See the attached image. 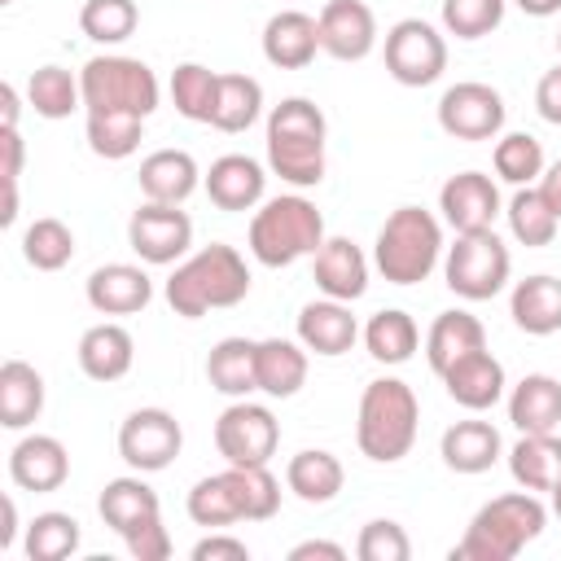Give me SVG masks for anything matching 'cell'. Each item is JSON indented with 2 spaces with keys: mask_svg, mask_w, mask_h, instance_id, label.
Instances as JSON below:
<instances>
[{
  "mask_svg": "<svg viewBox=\"0 0 561 561\" xmlns=\"http://www.w3.org/2000/svg\"><path fill=\"white\" fill-rule=\"evenodd\" d=\"M245 294H250V267L224 241L202 245L197 254L175 263V272L167 276V302L184 320H197L215 307H237Z\"/></svg>",
  "mask_w": 561,
  "mask_h": 561,
  "instance_id": "1",
  "label": "cell"
},
{
  "mask_svg": "<svg viewBox=\"0 0 561 561\" xmlns=\"http://www.w3.org/2000/svg\"><path fill=\"white\" fill-rule=\"evenodd\" d=\"M324 136L329 123L316 101L285 96L267 114V167L294 188H316L324 180Z\"/></svg>",
  "mask_w": 561,
  "mask_h": 561,
  "instance_id": "2",
  "label": "cell"
},
{
  "mask_svg": "<svg viewBox=\"0 0 561 561\" xmlns=\"http://www.w3.org/2000/svg\"><path fill=\"white\" fill-rule=\"evenodd\" d=\"M548 526V508L535 491H508L482 504L465 530V539L451 548V561H513L526 543H535Z\"/></svg>",
  "mask_w": 561,
  "mask_h": 561,
  "instance_id": "3",
  "label": "cell"
},
{
  "mask_svg": "<svg viewBox=\"0 0 561 561\" xmlns=\"http://www.w3.org/2000/svg\"><path fill=\"white\" fill-rule=\"evenodd\" d=\"M421 425V403L408 381L399 377H377L359 394V416H355V443L368 460L394 465L412 451Z\"/></svg>",
  "mask_w": 561,
  "mask_h": 561,
  "instance_id": "4",
  "label": "cell"
},
{
  "mask_svg": "<svg viewBox=\"0 0 561 561\" xmlns=\"http://www.w3.org/2000/svg\"><path fill=\"white\" fill-rule=\"evenodd\" d=\"M324 245V215L302 193H280L259 202L250 219V254L263 267H289Z\"/></svg>",
  "mask_w": 561,
  "mask_h": 561,
  "instance_id": "5",
  "label": "cell"
},
{
  "mask_svg": "<svg viewBox=\"0 0 561 561\" xmlns=\"http://www.w3.org/2000/svg\"><path fill=\"white\" fill-rule=\"evenodd\" d=\"M447 254L443 245V224L421 210V206H399L386 215V224L377 228L373 241V263L390 285H416L425 280L438 259Z\"/></svg>",
  "mask_w": 561,
  "mask_h": 561,
  "instance_id": "6",
  "label": "cell"
},
{
  "mask_svg": "<svg viewBox=\"0 0 561 561\" xmlns=\"http://www.w3.org/2000/svg\"><path fill=\"white\" fill-rule=\"evenodd\" d=\"M83 83V110H127L149 118L158 110V75L140 61V57H123V53H105L83 61L79 70Z\"/></svg>",
  "mask_w": 561,
  "mask_h": 561,
  "instance_id": "7",
  "label": "cell"
},
{
  "mask_svg": "<svg viewBox=\"0 0 561 561\" xmlns=\"http://www.w3.org/2000/svg\"><path fill=\"white\" fill-rule=\"evenodd\" d=\"M508 272H513V259H508V245L495 237V228H482V232H456V241L447 245L443 254V276H447V289L465 302H486L495 298L504 285H508Z\"/></svg>",
  "mask_w": 561,
  "mask_h": 561,
  "instance_id": "8",
  "label": "cell"
},
{
  "mask_svg": "<svg viewBox=\"0 0 561 561\" xmlns=\"http://www.w3.org/2000/svg\"><path fill=\"white\" fill-rule=\"evenodd\" d=\"M386 70L403 88H430L447 70V39L425 18H399L386 31Z\"/></svg>",
  "mask_w": 561,
  "mask_h": 561,
  "instance_id": "9",
  "label": "cell"
},
{
  "mask_svg": "<svg viewBox=\"0 0 561 561\" xmlns=\"http://www.w3.org/2000/svg\"><path fill=\"white\" fill-rule=\"evenodd\" d=\"M215 447L228 465H267L280 447V421L263 403L232 399L215 421Z\"/></svg>",
  "mask_w": 561,
  "mask_h": 561,
  "instance_id": "10",
  "label": "cell"
},
{
  "mask_svg": "<svg viewBox=\"0 0 561 561\" xmlns=\"http://www.w3.org/2000/svg\"><path fill=\"white\" fill-rule=\"evenodd\" d=\"M504 118H508L504 96L491 83L465 79L438 96V127L451 140H495L504 131Z\"/></svg>",
  "mask_w": 561,
  "mask_h": 561,
  "instance_id": "11",
  "label": "cell"
},
{
  "mask_svg": "<svg viewBox=\"0 0 561 561\" xmlns=\"http://www.w3.org/2000/svg\"><path fill=\"white\" fill-rule=\"evenodd\" d=\"M127 245L140 254V263H180L193 245V219L171 202H145L127 219Z\"/></svg>",
  "mask_w": 561,
  "mask_h": 561,
  "instance_id": "12",
  "label": "cell"
},
{
  "mask_svg": "<svg viewBox=\"0 0 561 561\" xmlns=\"http://www.w3.org/2000/svg\"><path fill=\"white\" fill-rule=\"evenodd\" d=\"M184 447V430L167 408H136L118 425V456L136 473H158L167 469Z\"/></svg>",
  "mask_w": 561,
  "mask_h": 561,
  "instance_id": "13",
  "label": "cell"
},
{
  "mask_svg": "<svg viewBox=\"0 0 561 561\" xmlns=\"http://www.w3.org/2000/svg\"><path fill=\"white\" fill-rule=\"evenodd\" d=\"M438 210H443V224L447 228H456V232H482L500 215V188H495V180L486 171L447 175V184L438 188Z\"/></svg>",
  "mask_w": 561,
  "mask_h": 561,
  "instance_id": "14",
  "label": "cell"
},
{
  "mask_svg": "<svg viewBox=\"0 0 561 561\" xmlns=\"http://www.w3.org/2000/svg\"><path fill=\"white\" fill-rule=\"evenodd\" d=\"M320 53L337 61H364L377 48V18L364 0H329L320 13Z\"/></svg>",
  "mask_w": 561,
  "mask_h": 561,
  "instance_id": "15",
  "label": "cell"
},
{
  "mask_svg": "<svg viewBox=\"0 0 561 561\" xmlns=\"http://www.w3.org/2000/svg\"><path fill=\"white\" fill-rule=\"evenodd\" d=\"M9 478H13V486L35 491V495L57 491L70 478V451H66V443L53 438V434H22L13 443V451H9Z\"/></svg>",
  "mask_w": 561,
  "mask_h": 561,
  "instance_id": "16",
  "label": "cell"
},
{
  "mask_svg": "<svg viewBox=\"0 0 561 561\" xmlns=\"http://www.w3.org/2000/svg\"><path fill=\"white\" fill-rule=\"evenodd\" d=\"M83 294H88V307L101 316H136L153 302V280L136 263H105L88 276Z\"/></svg>",
  "mask_w": 561,
  "mask_h": 561,
  "instance_id": "17",
  "label": "cell"
},
{
  "mask_svg": "<svg viewBox=\"0 0 561 561\" xmlns=\"http://www.w3.org/2000/svg\"><path fill=\"white\" fill-rule=\"evenodd\" d=\"M311 276L324 298L355 302L368 289V259L351 237H324V245L311 254Z\"/></svg>",
  "mask_w": 561,
  "mask_h": 561,
  "instance_id": "18",
  "label": "cell"
},
{
  "mask_svg": "<svg viewBox=\"0 0 561 561\" xmlns=\"http://www.w3.org/2000/svg\"><path fill=\"white\" fill-rule=\"evenodd\" d=\"M320 53V22L302 9H280L263 22V57L276 70H302Z\"/></svg>",
  "mask_w": 561,
  "mask_h": 561,
  "instance_id": "19",
  "label": "cell"
},
{
  "mask_svg": "<svg viewBox=\"0 0 561 561\" xmlns=\"http://www.w3.org/2000/svg\"><path fill=\"white\" fill-rule=\"evenodd\" d=\"M202 184H206V197L219 210H254L267 193V171L250 153H224V158L210 162Z\"/></svg>",
  "mask_w": 561,
  "mask_h": 561,
  "instance_id": "20",
  "label": "cell"
},
{
  "mask_svg": "<svg viewBox=\"0 0 561 561\" xmlns=\"http://www.w3.org/2000/svg\"><path fill=\"white\" fill-rule=\"evenodd\" d=\"M438 377H443L451 403H460V408H469V412L495 408V403L504 399V386H508L504 364H500L486 346L473 351V355H465V359H456V364H451L447 373H438Z\"/></svg>",
  "mask_w": 561,
  "mask_h": 561,
  "instance_id": "21",
  "label": "cell"
},
{
  "mask_svg": "<svg viewBox=\"0 0 561 561\" xmlns=\"http://www.w3.org/2000/svg\"><path fill=\"white\" fill-rule=\"evenodd\" d=\"M298 342L311 351V355H346L359 337V324L351 316V302H337V298H316L298 311Z\"/></svg>",
  "mask_w": 561,
  "mask_h": 561,
  "instance_id": "22",
  "label": "cell"
},
{
  "mask_svg": "<svg viewBox=\"0 0 561 561\" xmlns=\"http://www.w3.org/2000/svg\"><path fill=\"white\" fill-rule=\"evenodd\" d=\"M136 184H140L145 202H171V206H184V202L197 193L202 171H197V162H193L188 149H153L149 158H140Z\"/></svg>",
  "mask_w": 561,
  "mask_h": 561,
  "instance_id": "23",
  "label": "cell"
},
{
  "mask_svg": "<svg viewBox=\"0 0 561 561\" xmlns=\"http://www.w3.org/2000/svg\"><path fill=\"white\" fill-rule=\"evenodd\" d=\"M438 456L456 473H486L504 456V438H500V430L491 421H478V416L473 421H456V425L443 430Z\"/></svg>",
  "mask_w": 561,
  "mask_h": 561,
  "instance_id": "24",
  "label": "cell"
},
{
  "mask_svg": "<svg viewBox=\"0 0 561 561\" xmlns=\"http://www.w3.org/2000/svg\"><path fill=\"white\" fill-rule=\"evenodd\" d=\"M75 355H79L83 377H92V381H118V377H127V373H131L136 342H131V333H127L123 324L101 320V324L83 329V337H79V351H75Z\"/></svg>",
  "mask_w": 561,
  "mask_h": 561,
  "instance_id": "25",
  "label": "cell"
},
{
  "mask_svg": "<svg viewBox=\"0 0 561 561\" xmlns=\"http://www.w3.org/2000/svg\"><path fill=\"white\" fill-rule=\"evenodd\" d=\"M206 381L228 399H250L259 390V342L219 337L206 355Z\"/></svg>",
  "mask_w": 561,
  "mask_h": 561,
  "instance_id": "26",
  "label": "cell"
},
{
  "mask_svg": "<svg viewBox=\"0 0 561 561\" xmlns=\"http://www.w3.org/2000/svg\"><path fill=\"white\" fill-rule=\"evenodd\" d=\"M508 421L522 434H552L561 425V381L548 373H526L508 390Z\"/></svg>",
  "mask_w": 561,
  "mask_h": 561,
  "instance_id": "27",
  "label": "cell"
},
{
  "mask_svg": "<svg viewBox=\"0 0 561 561\" xmlns=\"http://www.w3.org/2000/svg\"><path fill=\"white\" fill-rule=\"evenodd\" d=\"M508 316L530 337L561 333V280L548 276V272L517 280L513 285V298H508Z\"/></svg>",
  "mask_w": 561,
  "mask_h": 561,
  "instance_id": "28",
  "label": "cell"
},
{
  "mask_svg": "<svg viewBox=\"0 0 561 561\" xmlns=\"http://www.w3.org/2000/svg\"><path fill=\"white\" fill-rule=\"evenodd\" d=\"M96 513H101V522H105L110 530L127 535L131 526L158 517V513H162V500H158V491H153L140 473H127V478H110V482L101 486Z\"/></svg>",
  "mask_w": 561,
  "mask_h": 561,
  "instance_id": "29",
  "label": "cell"
},
{
  "mask_svg": "<svg viewBox=\"0 0 561 561\" xmlns=\"http://www.w3.org/2000/svg\"><path fill=\"white\" fill-rule=\"evenodd\" d=\"M482 346H486V329L469 311H443V316H434V324L425 333V359L434 373H447L456 359H465Z\"/></svg>",
  "mask_w": 561,
  "mask_h": 561,
  "instance_id": "30",
  "label": "cell"
},
{
  "mask_svg": "<svg viewBox=\"0 0 561 561\" xmlns=\"http://www.w3.org/2000/svg\"><path fill=\"white\" fill-rule=\"evenodd\" d=\"M44 412V377L26 359H4L0 364V425L4 430H26Z\"/></svg>",
  "mask_w": 561,
  "mask_h": 561,
  "instance_id": "31",
  "label": "cell"
},
{
  "mask_svg": "<svg viewBox=\"0 0 561 561\" xmlns=\"http://www.w3.org/2000/svg\"><path fill=\"white\" fill-rule=\"evenodd\" d=\"M342 482H346V469L324 447H307V451L289 456V465H285V486L302 504H329V500H337Z\"/></svg>",
  "mask_w": 561,
  "mask_h": 561,
  "instance_id": "32",
  "label": "cell"
},
{
  "mask_svg": "<svg viewBox=\"0 0 561 561\" xmlns=\"http://www.w3.org/2000/svg\"><path fill=\"white\" fill-rule=\"evenodd\" d=\"M307 386V346L289 337L259 342V390L272 399H294Z\"/></svg>",
  "mask_w": 561,
  "mask_h": 561,
  "instance_id": "33",
  "label": "cell"
},
{
  "mask_svg": "<svg viewBox=\"0 0 561 561\" xmlns=\"http://www.w3.org/2000/svg\"><path fill=\"white\" fill-rule=\"evenodd\" d=\"M508 473L526 491H552L561 482V438L552 434H522L508 451Z\"/></svg>",
  "mask_w": 561,
  "mask_h": 561,
  "instance_id": "34",
  "label": "cell"
},
{
  "mask_svg": "<svg viewBox=\"0 0 561 561\" xmlns=\"http://www.w3.org/2000/svg\"><path fill=\"white\" fill-rule=\"evenodd\" d=\"M259 114H263V83H259V79H250V75H237V70L219 75V92H215L210 127H215V131L237 136V131L254 127V123H259Z\"/></svg>",
  "mask_w": 561,
  "mask_h": 561,
  "instance_id": "35",
  "label": "cell"
},
{
  "mask_svg": "<svg viewBox=\"0 0 561 561\" xmlns=\"http://www.w3.org/2000/svg\"><path fill=\"white\" fill-rule=\"evenodd\" d=\"M364 346H368V355H373L377 364H408V359L416 355V346H421V329H416V320H412L408 311L386 307V311L368 316V324H364Z\"/></svg>",
  "mask_w": 561,
  "mask_h": 561,
  "instance_id": "36",
  "label": "cell"
},
{
  "mask_svg": "<svg viewBox=\"0 0 561 561\" xmlns=\"http://www.w3.org/2000/svg\"><path fill=\"white\" fill-rule=\"evenodd\" d=\"M26 105L39 118H70L75 110H83V83L66 66H39L26 79Z\"/></svg>",
  "mask_w": 561,
  "mask_h": 561,
  "instance_id": "37",
  "label": "cell"
},
{
  "mask_svg": "<svg viewBox=\"0 0 561 561\" xmlns=\"http://www.w3.org/2000/svg\"><path fill=\"white\" fill-rule=\"evenodd\" d=\"M224 478L232 486V500H237L241 522H267V517H276V508H280V482L272 478L267 465H228Z\"/></svg>",
  "mask_w": 561,
  "mask_h": 561,
  "instance_id": "38",
  "label": "cell"
},
{
  "mask_svg": "<svg viewBox=\"0 0 561 561\" xmlns=\"http://www.w3.org/2000/svg\"><path fill=\"white\" fill-rule=\"evenodd\" d=\"M145 140V118L140 114H127V110H92L88 114V149L96 158H131Z\"/></svg>",
  "mask_w": 561,
  "mask_h": 561,
  "instance_id": "39",
  "label": "cell"
},
{
  "mask_svg": "<svg viewBox=\"0 0 561 561\" xmlns=\"http://www.w3.org/2000/svg\"><path fill=\"white\" fill-rule=\"evenodd\" d=\"M504 215H508V232H513V241H522L526 250L552 245V237H557V224H561L535 184L517 188V193L508 197V210H504Z\"/></svg>",
  "mask_w": 561,
  "mask_h": 561,
  "instance_id": "40",
  "label": "cell"
},
{
  "mask_svg": "<svg viewBox=\"0 0 561 561\" xmlns=\"http://www.w3.org/2000/svg\"><path fill=\"white\" fill-rule=\"evenodd\" d=\"M215 92H219V75L202 61H184L171 70V101L180 110V118L188 123H210L215 114Z\"/></svg>",
  "mask_w": 561,
  "mask_h": 561,
  "instance_id": "41",
  "label": "cell"
},
{
  "mask_svg": "<svg viewBox=\"0 0 561 561\" xmlns=\"http://www.w3.org/2000/svg\"><path fill=\"white\" fill-rule=\"evenodd\" d=\"M491 167L504 184L513 188H526L543 175V145L530 136V131H508V136H495V149H491Z\"/></svg>",
  "mask_w": 561,
  "mask_h": 561,
  "instance_id": "42",
  "label": "cell"
},
{
  "mask_svg": "<svg viewBox=\"0 0 561 561\" xmlns=\"http://www.w3.org/2000/svg\"><path fill=\"white\" fill-rule=\"evenodd\" d=\"M79 522L70 513H35L31 526H26V557L31 561H66L79 552Z\"/></svg>",
  "mask_w": 561,
  "mask_h": 561,
  "instance_id": "43",
  "label": "cell"
},
{
  "mask_svg": "<svg viewBox=\"0 0 561 561\" xmlns=\"http://www.w3.org/2000/svg\"><path fill=\"white\" fill-rule=\"evenodd\" d=\"M22 259H26L35 272H61V267L75 259V232H70L61 219L44 215V219H35V224L22 232Z\"/></svg>",
  "mask_w": 561,
  "mask_h": 561,
  "instance_id": "44",
  "label": "cell"
},
{
  "mask_svg": "<svg viewBox=\"0 0 561 561\" xmlns=\"http://www.w3.org/2000/svg\"><path fill=\"white\" fill-rule=\"evenodd\" d=\"M136 26H140L136 0H83L79 9V31L92 44H123L136 35Z\"/></svg>",
  "mask_w": 561,
  "mask_h": 561,
  "instance_id": "45",
  "label": "cell"
},
{
  "mask_svg": "<svg viewBox=\"0 0 561 561\" xmlns=\"http://www.w3.org/2000/svg\"><path fill=\"white\" fill-rule=\"evenodd\" d=\"M184 508H188V517H193L197 526H206V530H224V526L241 522L237 500H232V486H228L224 473L197 478L193 491H188V504H184Z\"/></svg>",
  "mask_w": 561,
  "mask_h": 561,
  "instance_id": "46",
  "label": "cell"
},
{
  "mask_svg": "<svg viewBox=\"0 0 561 561\" xmlns=\"http://www.w3.org/2000/svg\"><path fill=\"white\" fill-rule=\"evenodd\" d=\"M504 22V0H443V31L456 39H482Z\"/></svg>",
  "mask_w": 561,
  "mask_h": 561,
  "instance_id": "47",
  "label": "cell"
},
{
  "mask_svg": "<svg viewBox=\"0 0 561 561\" xmlns=\"http://www.w3.org/2000/svg\"><path fill=\"white\" fill-rule=\"evenodd\" d=\"M355 557L359 561H408L412 557V539H408V530L399 522L373 517L355 539Z\"/></svg>",
  "mask_w": 561,
  "mask_h": 561,
  "instance_id": "48",
  "label": "cell"
},
{
  "mask_svg": "<svg viewBox=\"0 0 561 561\" xmlns=\"http://www.w3.org/2000/svg\"><path fill=\"white\" fill-rule=\"evenodd\" d=\"M123 543H127V552H131L136 561H167V557H171V535H167V526H162V513L149 517V522H140V526H131V530L123 535Z\"/></svg>",
  "mask_w": 561,
  "mask_h": 561,
  "instance_id": "49",
  "label": "cell"
},
{
  "mask_svg": "<svg viewBox=\"0 0 561 561\" xmlns=\"http://www.w3.org/2000/svg\"><path fill=\"white\" fill-rule=\"evenodd\" d=\"M193 561H250V548L245 539H232V535H206L193 543Z\"/></svg>",
  "mask_w": 561,
  "mask_h": 561,
  "instance_id": "50",
  "label": "cell"
},
{
  "mask_svg": "<svg viewBox=\"0 0 561 561\" xmlns=\"http://www.w3.org/2000/svg\"><path fill=\"white\" fill-rule=\"evenodd\" d=\"M535 110H539L543 123L561 127V66L543 70V79L535 83Z\"/></svg>",
  "mask_w": 561,
  "mask_h": 561,
  "instance_id": "51",
  "label": "cell"
},
{
  "mask_svg": "<svg viewBox=\"0 0 561 561\" xmlns=\"http://www.w3.org/2000/svg\"><path fill=\"white\" fill-rule=\"evenodd\" d=\"M0 149H4V167H0V180H4V188H18V175H22V158H26L22 131H18V127H0Z\"/></svg>",
  "mask_w": 561,
  "mask_h": 561,
  "instance_id": "52",
  "label": "cell"
},
{
  "mask_svg": "<svg viewBox=\"0 0 561 561\" xmlns=\"http://www.w3.org/2000/svg\"><path fill=\"white\" fill-rule=\"evenodd\" d=\"M311 557L346 561V548H342V543H329V539H307V543H294V548H289V561H311Z\"/></svg>",
  "mask_w": 561,
  "mask_h": 561,
  "instance_id": "53",
  "label": "cell"
},
{
  "mask_svg": "<svg viewBox=\"0 0 561 561\" xmlns=\"http://www.w3.org/2000/svg\"><path fill=\"white\" fill-rule=\"evenodd\" d=\"M535 188L543 193V202L552 206V215L561 219V162H552V167H543V175L535 180Z\"/></svg>",
  "mask_w": 561,
  "mask_h": 561,
  "instance_id": "54",
  "label": "cell"
},
{
  "mask_svg": "<svg viewBox=\"0 0 561 561\" xmlns=\"http://www.w3.org/2000/svg\"><path fill=\"white\" fill-rule=\"evenodd\" d=\"M0 513H4L0 548H13V543H18V504H13V495H4V500H0Z\"/></svg>",
  "mask_w": 561,
  "mask_h": 561,
  "instance_id": "55",
  "label": "cell"
},
{
  "mask_svg": "<svg viewBox=\"0 0 561 561\" xmlns=\"http://www.w3.org/2000/svg\"><path fill=\"white\" fill-rule=\"evenodd\" d=\"M18 88L13 83H4L0 88V127H18Z\"/></svg>",
  "mask_w": 561,
  "mask_h": 561,
  "instance_id": "56",
  "label": "cell"
},
{
  "mask_svg": "<svg viewBox=\"0 0 561 561\" xmlns=\"http://www.w3.org/2000/svg\"><path fill=\"white\" fill-rule=\"evenodd\" d=\"M522 13H530V18H552V13H561V0H513Z\"/></svg>",
  "mask_w": 561,
  "mask_h": 561,
  "instance_id": "57",
  "label": "cell"
},
{
  "mask_svg": "<svg viewBox=\"0 0 561 561\" xmlns=\"http://www.w3.org/2000/svg\"><path fill=\"white\" fill-rule=\"evenodd\" d=\"M548 495H552V513H557V517H561V482H557V486H552V491H548Z\"/></svg>",
  "mask_w": 561,
  "mask_h": 561,
  "instance_id": "58",
  "label": "cell"
},
{
  "mask_svg": "<svg viewBox=\"0 0 561 561\" xmlns=\"http://www.w3.org/2000/svg\"><path fill=\"white\" fill-rule=\"evenodd\" d=\"M557 53H561V31H557Z\"/></svg>",
  "mask_w": 561,
  "mask_h": 561,
  "instance_id": "59",
  "label": "cell"
},
{
  "mask_svg": "<svg viewBox=\"0 0 561 561\" xmlns=\"http://www.w3.org/2000/svg\"><path fill=\"white\" fill-rule=\"evenodd\" d=\"M4 4H9V0H4Z\"/></svg>",
  "mask_w": 561,
  "mask_h": 561,
  "instance_id": "60",
  "label": "cell"
}]
</instances>
